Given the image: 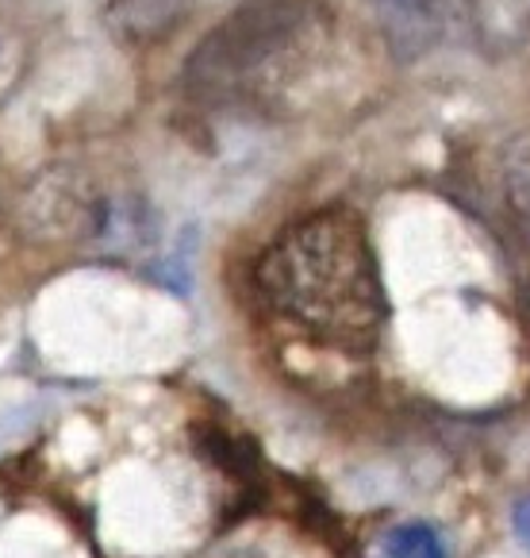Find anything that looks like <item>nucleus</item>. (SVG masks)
Wrapping results in <instances>:
<instances>
[{
	"label": "nucleus",
	"mask_w": 530,
	"mask_h": 558,
	"mask_svg": "<svg viewBox=\"0 0 530 558\" xmlns=\"http://www.w3.org/2000/svg\"><path fill=\"white\" fill-rule=\"evenodd\" d=\"M335 50L323 0H246L185 58V93L200 108L285 116L308 97Z\"/></svg>",
	"instance_id": "2"
},
{
	"label": "nucleus",
	"mask_w": 530,
	"mask_h": 558,
	"mask_svg": "<svg viewBox=\"0 0 530 558\" xmlns=\"http://www.w3.org/2000/svg\"><path fill=\"white\" fill-rule=\"evenodd\" d=\"M515 535H519V543L530 550V497L515 505Z\"/></svg>",
	"instance_id": "7"
},
{
	"label": "nucleus",
	"mask_w": 530,
	"mask_h": 558,
	"mask_svg": "<svg viewBox=\"0 0 530 558\" xmlns=\"http://www.w3.org/2000/svg\"><path fill=\"white\" fill-rule=\"evenodd\" d=\"M254 286L273 316L343 351H369L389 316L373 243L350 208L288 223L266 246Z\"/></svg>",
	"instance_id": "1"
},
{
	"label": "nucleus",
	"mask_w": 530,
	"mask_h": 558,
	"mask_svg": "<svg viewBox=\"0 0 530 558\" xmlns=\"http://www.w3.org/2000/svg\"><path fill=\"white\" fill-rule=\"evenodd\" d=\"M377 16L396 54L419 58L466 32L469 0H377Z\"/></svg>",
	"instance_id": "3"
},
{
	"label": "nucleus",
	"mask_w": 530,
	"mask_h": 558,
	"mask_svg": "<svg viewBox=\"0 0 530 558\" xmlns=\"http://www.w3.org/2000/svg\"><path fill=\"white\" fill-rule=\"evenodd\" d=\"M500 201H504L515 239L527 246L530 255V132L515 135L500 150Z\"/></svg>",
	"instance_id": "5"
},
{
	"label": "nucleus",
	"mask_w": 530,
	"mask_h": 558,
	"mask_svg": "<svg viewBox=\"0 0 530 558\" xmlns=\"http://www.w3.org/2000/svg\"><path fill=\"white\" fill-rule=\"evenodd\" d=\"M377 558H446L439 532L427 524H400L392 527L377 547Z\"/></svg>",
	"instance_id": "6"
},
{
	"label": "nucleus",
	"mask_w": 530,
	"mask_h": 558,
	"mask_svg": "<svg viewBox=\"0 0 530 558\" xmlns=\"http://www.w3.org/2000/svg\"><path fill=\"white\" fill-rule=\"evenodd\" d=\"M104 16L120 43L150 47L185 24L188 0H108Z\"/></svg>",
	"instance_id": "4"
}]
</instances>
